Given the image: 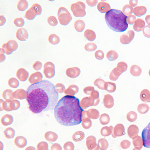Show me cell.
<instances>
[{
  "instance_id": "obj_43",
  "label": "cell",
  "mask_w": 150,
  "mask_h": 150,
  "mask_svg": "<svg viewBox=\"0 0 150 150\" xmlns=\"http://www.w3.org/2000/svg\"><path fill=\"white\" fill-rule=\"evenodd\" d=\"M47 143L45 142H41L39 143L36 146L37 150H48Z\"/></svg>"
},
{
  "instance_id": "obj_52",
  "label": "cell",
  "mask_w": 150,
  "mask_h": 150,
  "mask_svg": "<svg viewBox=\"0 0 150 150\" xmlns=\"http://www.w3.org/2000/svg\"><path fill=\"white\" fill-rule=\"evenodd\" d=\"M86 1L87 4L89 6L93 7L95 6L97 3L98 0H86Z\"/></svg>"
},
{
  "instance_id": "obj_17",
  "label": "cell",
  "mask_w": 150,
  "mask_h": 150,
  "mask_svg": "<svg viewBox=\"0 0 150 150\" xmlns=\"http://www.w3.org/2000/svg\"><path fill=\"white\" fill-rule=\"evenodd\" d=\"M27 143L26 139L21 136L16 137L14 140V143L15 145L19 148L24 147L27 145Z\"/></svg>"
},
{
  "instance_id": "obj_3",
  "label": "cell",
  "mask_w": 150,
  "mask_h": 150,
  "mask_svg": "<svg viewBox=\"0 0 150 150\" xmlns=\"http://www.w3.org/2000/svg\"><path fill=\"white\" fill-rule=\"evenodd\" d=\"M127 16L121 10L112 8L106 12L105 18L108 27L114 31L122 32L128 27L127 22Z\"/></svg>"
},
{
  "instance_id": "obj_9",
  "label": "cell",
  "mask_w": 150,
  "mask_h": 150,
  "mask_svg": "<svg viewBox=\"0 0 150 150\" xmlns=\"http://www.w3.org/2000/svg\"><path fill=\"white\" fill-rule=\"evenodd\" d=\"M142 137L144 146L150 148V122L143 130Z\"/></svg>"
},
{
  "instance_id": "obj_36",
  "label": "cell",
  "mask_w": 150,
  "mask_h": 150,
  "mask_svg": "<svg viewBox=\"0 0 150 150\" xmlns=\"http://www.w3.org/2000/svg\"><path fill=\"white\" fill-rule=\"evenodd\" d=\"M120 74L121 73L119 72L116 68H115L110 72L109 75V78L111 81H115L118 79Z\"/></svg>"
},
{
  "instance_id": "obj_54",
  "label": "cell",
  "mask_w": 150,
  "mask_h": 150,
  "mask_svg": "<svg viewBox=\"0 0 150 150\" xmlns=\"http://www.w3.org/2000/svg\"><path fill=\"white\" fill-rule=\"evenodd\" d=\"M42 65V63L40 62L36 61L33 64V67L35 69H39L41 68Z\"/></svg>"
},
{
  "instance_id": "obj_58",
  "label": "cell",
  "mask_w": 150,
  "mask_h": 150,
  "mask_svg": "<svg viewBox=\"0 0 150 150\" xmlns=\"http://www.w3.org/2000/svg\"><path fill=\"white\" fill-rule=\"evenodd\" d=\"M26 150H35V149L34 147L32 146H29L25 149Z\"/></svg>"
},
{
  "instance_id": "obj_34",
  "label": "cell",
  "mask_w": 150,
  "mask_h": 150,
  "mask_svg": "<svg viewBox=\"0 0 150 150\" xmlns=\"http://www.w3.org/2000/svg\"><path fill=\"white\" fill-rule=\"evenodd\" d=\"M100 123L103 125H105L108 124L110 121V117L107 114L104 113L102 114L99 119Z\"/></svg>"
},
{
  "instance_id": "obj_45",
  "label": "cell",
  "mask_w": 150,
  "mask_h": 150,
  "mask_svg": "<svg viewBox=\"0 0 150 150\" xmlns=\"http://www.w3.org/2000/svg\"><path fill=\"white\" fill-rule=\"evenodd\" d=\"M12 92L11 90L10 89H6L2 93V96L3 98L7 100V101L10 100L12 99L11 96V94Z\"/></svg>"
},
{
  "instance_id": "obj_12",
  "label": "cell",
  "mask_w": 150,
  "mask_h": 150,
  "mask_svg": "<svg viewBox=\"0 0 150 150\" xmlns=\"http://www.w3.org/2000/svg\"><path fill=\"white\" fill-rule=\"evenodd\" d=\"M16 36L19 40L24 41L28 39V34L26 29L20 28L17 30L16 33Z\"/></svg>"
},
{
  "instance_id": "obj_27",
  "label": "cell",
  "mask_w": 150,
  "mask_h": 150,
  "mask_svg": "<svg viewBox=\"0 0 150 150\" xmlns=\"http://www.w3.org/2000/svg\"><path fill=\"white\" fill-rule=\"evenodd\" d=\"M93 84L99 89L105 90L107 85V82L101 78H98L95 80Z\"/></svg>"
},
{
  "instance_id": "obj_56",
  "label": "cell",
  "mask_w": 150,
  "mask_h": 150,
  "mask_svg": "<svg viewBox=\"0 0 150 150\" xmlns=\"http://www.w3.org/2000/svg\"><path fill=\"white\" fill-rule=\"evenodd\" d=\"M137 1H129V3L130 5L133 6L136 5L137 4Z\"/></svg>"
},
{
  "instance_id": "obj_46",
  "label": "cell",
  "mask_w": 150,
  "mask_h": 150,
  "mask_svg": "<svg viewBox=\"0 0 150 150\" xmlns=\"http://www.w3.org/2000/svg\"><path fill=\"white\" fill-rule=\"evenodd\" d=\"M63 148L65 150H73L74 146L73 143L71 142H67L63 145Z\"/></svg>"
},
{
  "instance_id": "obj_29",
  "label": "cell",
  "mask_w": 150,
  "mask_h": 150,
  "mask_svg": "<svg viewBox=\"0 0 150 150\" xmlns=\"http://www.w3.org/2000/svg\"><path fill=\"white\" fill-rule=\"evenodd\" d=\"M146 9L143 6H137L133 10V13L137 16H140L144 15L146 13Z\"/></svg>"
},
{
  "instance_id": "obj_1",
  "label": "cell",
  "mask_w": 150,
  "mask_h": 150,
  "mask_svg": "<svg viewBox=\"0 0 150 150\" xmlns=\"http://www.w3.org/2000/svg\"><path fill=\"white\" fill-rule=\"evenodd\" d=\"M26 92L29 108L35 114L53 110L59 98L54 86L46 80L31 85Z\"/></svg>"
},
{
  "instance_id": "obj_37",
  "label": "cell",
  "mask_w": 150,
  "mask_h": 150,
  "mask_svg": "<svg viewBox=\"0 0 150 150\" xmlns=\"http://www.w3.org/2000/svg\"><path fill=\"white\" fill-rule=\"evenodd\" d=\"M111 129L110 127L104 126L102 127L100 130L101 135L104 137H107L111 134Z\"/></svg>"
},
{
  "instance_id": "obj_15",
  "label": "cell",
  "mask_w": 150,
  "mask_h": 150,
  "mask_svg": "<svg viewBox=\"0 0 150 150\" xmlns=\"http://www.w3.org/2000/svg\"><path fill=\"white\" fill-rule=\"evenodd\" d=\"M103 103L104 106L107 108L110 109L112 108L114 105L112 96L109 94L105 95L103 98Z\"/></svg>"
},
{
  "instance_id": "obj_31",
  "label": "cell",
  "mask_w": 150,
  "mask_h": 150,
  "mask_svg": "<svg viewBox=\"0 0 150 150\" xmlns=\"http://www.w3.org/2000/svg\"><path fill=\"white\" fill-rule=\"evenodd\" d=\"M28 3L26 0H20L18 2L17 8L19 11H24L28 8Z\"/></svg>"
},
{
  "instance_id": "obj_44",
  "label": "cell",
  "mask_w": 150,
  "mask_h": 150,
  "mask_svg": "<svg viewBox=\"0 0 150 150\" xmlns=\"http://www.w3.org/2000/svg\"><path fill=\"white\" fill-rule=\"evenodd\" d=\"M127 67L126 64L123 62H119L116 67L117 70L119 72H123Z\"/></svg>"
},
{
  "instance_id": "obj_51",
  "label": "cell",
  "mask_w": 150,
  "mask_h": 150,
  "mask_svg": "<svg viewBox=\"0 0 150 150\" xmlns=\"http://www.w3.org/2000/svg\"><path fill=\"white\" fill-rule=\"evenodd\" d=\"M127 21L128 24H132L135 23L136 20L134 15H130L127 16Z\"/></svg>"
},
{
  "instance_id": "obj_40",
  "label": "cell",
  "mask_w": 150,
  "mask_h": 150,
  "mask_svg": "<svg viewBox=\"0 0 150 150\" xmlns=\"http://www.w3.org/2000/svg\"><path fill=\"white\" fill-rule=\"evenodd\" d=\"M133 10V8L128 4L124 5L122 9V12L126 16L132 14Z\"/></svg>"
},
{
  "instance_id": "obj_50",
  "label": "cell",
  "mask_w": 150,
  "mask_h": 150,
  "mask_svg": "<svg viewBox=\"0 0 150 150\" xmlns=\"http://www.w3.org/2000/svg\"><path fill=\"white\" fill-rule=\"evenodd\" d=\"M143 33L145 37L150 38V26H145L143 30Z\"/></svg>"
},
{
  "instance_id": "obj_4",
  "label": "cell",
  "mask_w": 150,
  "mask_h": 150,
  "mask_svg": "<svg viewBox=\"0 0 150 150\" xmlns=\"http://www.w3.org/2000/svg\"><path fill=\"white\" fill-rule=\"evenodd\" d=\"M99 93L96 90L88 97H83L80 101V105L83 110L91 106L97 105L100 102Z\"/></svg>"
},
{
  "instance_id": "obj_39",
  "label": "cell",
  "mask_w": 150,
  "mask_h": 150,
  "mask_svg": "<svg viewBox=\"0 0 150 150\" xmlns=\"http://www.w3.org/2000/svg\"><path fill=\"white\" fill-rule=\"evenodd\" d=\"M105 90L109 93L114 92L116 88L115 84L113 82L107 81Z\"/></svg>"
},
{
  "instance_id": "obj_28",
  "label": "cell",
  "mask_w": 150,
  "mask_h": 150,
  "mask_svg": "<svg viewBox=\"0 0 150 150\" xmlns=\"http://www.w3.org/2000/svg\"><path fill=\"white\" fill-rule=\"evenodd\" d=\"M85 137L84 133L81 131H78L75 132L72 135V138L75 142L80 141L82 140Z\"/></svg>"
},
{
  "instance_id": "obj_16",
  "label": "cell",
  "mask_w": 150,
  "mask_h": 150,
  "mask_svg": "<svg viewBox=\"0 0 150 150\" xmlns=\"http://www.w3.org/2000/svg\"><path fill=\"white\" fill-rule=\"evenodd\" d=\"M86 144L88 149H95L97 144L96 137L93 135L88 136L86 139Z\"/></svg>"
},
{
  "instance_id": "obj_20",
  "label": "cell",
  "mask_w": 150,
  "mask_h": 150,
  "mask_svg": "<svg viewBox=\"0 0 150 150\" xmlns=\"http://www.w3.org/2000/svg\"><path fill=\"white\" fill-rule=\"evenodd\" d=\"M87 117L90 119H96L100 116L99 111L94 108H91L86 111Z\"/></svg>"
},
{
  "instance_id": "obj_13",
  "label": "cell",
  "mask_w": 150,
  "mask_h": 150,
  "mask_svg": "<svg viewBox=\"0 0 150 150\" xmlns=\"http://www.w3.org/2000/svg\"><path fill=\"white\" fill-rule=\"evenodd\" d=\"M81 125L82 127L86 129H89L92 126V122L90 119L86 115V111L84 110L82 114Z\"/></svg>"
},
{
  "instance_id": "obj_6",
  "label": "cell",
  "mask_w": 150,
  "mask_h": 150,
  "mask_svg": "<svg viewBox=\"0 0 150 150\" xmlns=\"http://www.w3.org/2000/svg\"><path fill=\"white\" fill-rule=\"evenodd\" d=\"M86 5L82 1H79L71 4L70 9L73 15L76 17H82L86 14L85 9Z\"/></svg>"
},
{
  "instance_id": "obj_42",
  "label": "cell",
  "mask_w": 150,
  "mask_h": 150,
  "mask_svg": "<svg viewBox=\"0 0 150 150\" xmlns=\"http://www.w3.org/2000/svg\"><path fill=\"white\" fill-rule=\"evenodd\" d=\"M13 23L16 27H21L24 25L25 22L23 18L20 17L15 18L13 20Z\"/></svg>"
},
{
  "instance_id": "obj_19",
  "label": "cell",
  "mask_w": 150,
  "mask_h": 150,
  "mask_svg": "<svg viewBox=\"0 0 150 150\" xmlns=\"http://www.w3.org/2000/svg\"><path fill=\"white\" fill-rule=\"evenodd\" d=\"M108 142L105 139L100 138L98 141L95 150H105L108 149Z\"/></svg>"
},
{
  "instance_id": "obj_5",
  "label": "cell",
  "mask_w": 150,
  "mask_h": 150,
  "mask_svg": "<svg viewBox=\"0 0 150 150\" xmlns=\"http://www.w3.org/2000/svg\"><path fill=\"white\" fill-rule=\"evenodd\" d=\"M57 15L59 23L62 25H67L72 19L71 14L64 7L61 6L58 8Z\"/></svg>"
},
{
  "instance_id": "obj_53",
  "label": "cell",
  "mask_w": 150,
  "mask_h": 150,
  "mask_svg": "<svg viewBox=\"0 0 150 150\" xmlns=\"http://www.w3.org/2000/svg\"><path fill=\"white\" fill-rule=\"evenodd\" d=\"M62 149V148L60 145L57 143L52 144L50 147V150H61Z\"/></svg>"
},
{
  "instance_id": "obj_38",
  "label": "cell",
  "mask_w": 150,
  "mask_h": 150,
  "mask_svg": "<svg viewBox=\"0 0 150 150\" xmlns=\"http://www.w3.org/2000/svg\"><path fill=\"white\" fill-rule=\"evenodd\" d=\"M97 48L96 44L93 42L87 43L84 46L85 50L88 52L94 51Z\"/></svg>"
},
{
  "instance_id": "obj_30",
  "label": "cell",
  "mask_w": 150,
  "mask_h": 150,
  "mask_svg": "<svg viewBox=\"0 0 150 150\" xmlns=\"http://www.w3.org/2000/svg\"><path fill=\"white\" fill-rule=\"evenodd\" d=\"M4 137L7 139L13 138L15 135V132L14 130L11 127L6 128L3 131Z\"/></svg>"
},
{
  "instance_id": "obj_21",
  "label": "cell",
  "mask_w": 150,
  "mask_h": 150,
  "mask_svg": "<svg viewBox=\"0 0 150 150\" xmlns=\"http://www.w3.org/2000/svg\"><path fill=\"white\" fill-rule=\"evenodd\" d=\"M13 119L10 115L6 114L3 116L1 119V124L5 126L11 125L13 122Z\"/></svg>"
},
{
  "instance_id": "obj_26",
  "label": "cell",
  "mask_w": 150,
  "mask_h": 150,
  "mask_svg": "<svg viewBox=\"0 0 150 150\" xmlns=\"http://www.w3.org/2000/svg\"><path fill=\"white\" fill-rule=\"evenodd\" d=\"M145 23L141 18H138L133 25L134 29L137 31H141L144 26Z\"/></svg>"
},
{
  "instance_id": "obj_22",
  "label": "cell",
  "mask_w": 150,
  "mask_h": 150,
  "mask_svg": "<svg viewBox=\"0 0 150 150\" xmlns=\"http://www.w3.org/2000/svg\"><path fill=\"white\" fill-rule=\"evenodd\" d=\"M79 88L78 86L75 84H71L69 85L65 91L64 93L67 95L74 96L79 91Z\"/></svg>"
},
{
  "instance_id": "obj_57",
  "label": "cell",
  "mask_w": 150,
  "mask_h": 150,
  "mask_svg": "<svg viewBox=\"0 0 150 150\" xmlns=\"http://www.w3.org/2000/svg\"><path fill=\"white\" fill-rule=\"evenodd\" d=\"M145 20L147 23L150 25V15H148L146 16Z\"/></svg>"
},
{
  "instance_id": "obj_7",
  "label": "cell",
  "mask_w": 150,
  "mask_h": 150,
  "mask_svg": "<svg viewBox=\"0 0 150 150\" xmlns=\"http://www.w3.org/2000/svg\"><path fill=\"white\" fill-rule=\"evenodd\" d=\"M42 10V8L40 4L34 3L26 11L24 17L28 20H33L36 16L41 14Z\"/></svg>"
},
{
  "instance_id": "obj_14",
  "label": "cell",
  "mask_w": 150,
  "mask_h": 150,
  "mask_svg": "<svg viewBox=\"0 0 150 150\" xmlns=\"http://www.w3.org/2000/svg\"><path fill=\"white\" fill-rule=\"evenodd\" d=\"M81 71L79 68L77 67H72L68 68L66 71L67 75L71 78H75L79 76Z\"/></svg>"
},
{
  "instance_id": "obj_55",
  "label": "cell",
  "mask_w": 150,
  "mask_h": 150,
  "mask_svg": "<svg viewBox=\"0 0 150 150\" xmlns=\"http://www.w3.org/2000/svg\"><path fill=\"white\" fill-rule=\"evenodd\" d=\"M0 25L1 26L3 25L6 22L5 18L2 15H1L0 16Z\"/></svg>"
},
{
  "instance_id": "obj_48",
  "label": "cell",
  "mask_w": 150,
  "mask_h": 150,
  "mask_svg": "<svg viewBox=\"0 0 150 150\" xmlns=\"http://www.w3.org/2000/svg\"><path fill=\"white\" fill-rule=\"evenodd\" d=\"M94 55L97 59L102 60L104 57V54L102 50H98L96 51L94 53Z\"/></svg>"
},
{
  "instance_id": "obj_8",
  "label": "cell",
  "mask_w": 150,
  "mask_h": 150,
  "mask_svg": "<svg viewBox=\"0 0 150 150\" xmlns=\"http://www.w3.org/2000/svg\"><path fill=\"white\" fill-rule=\"evenodd\" d=\"M18 47L17 42L14 40H10L2 45V49L4 52L9 54H11L12 52L16 50Z\"/></svg>"
},
{
  "instance_id": "obj_10",
  "label": "cell",
  "mask_w": 150,
  "mask_h": 150,
  "mask_svg": "<svg viewBox=\"0 0 150 150\" xmlns=\"http://www.w3.org/2000/svg\"><path fill=\"white\" fill-rule=\"evenodd\" d=\"M10 101H7L6 102H4L3 105V110L6 111H9L16 110L19 108L20 103L18 100H13Z\"/></svg>"
},
{
  "instance_id": "obj_18",
  "label": "cell",
  "mask_w": 150,
  "mask_h": 150,
  "mask_svg": "<svg viewBox=\"0 0 150 150\" xmlns=\"http://www.w3.org/2000/svg\"><path fill=\"white\" fill-rule=\"evenodd\" d=\"M97 7L98 10L102 13H106L110 9L109 4L105 2H99L97 4Z\"/></svg>"
},
{
  "instance_id": "obj_2",
  "label": "cell",
  "mask_w": 150,
  "mask_h": 150,
  "mask_svg": "<svg viewBox=\"0 0 150 150\" xmlns=\"http://www.w3.org/2000/svg\"><path fill=\"white\" fill-rule=\"evenodd\" d=\"M83 111L78 98L67 95L57 103L54 108V115L60 124L67 126H74L81 122Z\"/></svg>"
},
{
  "instance_id": "obj_49",
  "label": "cell",
  "mask_w": 150,
  "mask_h": 150,
  "mask_svg": "<svg viewBox=\"0 0 150 150\" xmlns=\"http://www.w3.org/2000/svg\"><path fill=\"white\" fill-rule=\"evenodd\" d=\"M55 87L56 90L58 93H62L65 91V86L62 83H58Z\"/></svg>"
},
{
  "instance_id": "obj_24",
  "label": "cell",
  "mask_w": 150,
  "mask_h": 150,
  "mask_svg": "<svg viewBox=\"0 0 150 150\" xmlns=\"http://www.w3.org/2000/svg\"><path fill=\"white\" fill-rule=\"evenodd\" d=\"M74 27L75 30L77 32H82L85 27L84 21L82 20L79 19L76 20L74 23Z\"/></svg>"
},
{
  "instance_id": "obj_35",
  "label": "cell",
  "mask_w": 150,
  "mask_h": 150,
  "mask_svg": "<svg viewBox=\"0 0 150 150\" xmlns=\"http://www.w3.org/2000/svg\"><path fill=\"white\" fill-rule=\"evenodd\" d=\"M48 40L50 43L53 45H56L59 42L60 38L56 34L52 33L48 36Z\"/></svg>"
},
{
  "instance_id": "obj_25",
  "label": "cell",
  "mask_w": 150,
  "mask_h": 150,
  "mask_svg": "<svg viewBox=\"0 0 150 150\" xmlns=\"http://www.w3.org/2000/svg\"><path fill=\"white\" fill-rule=\"evenodd\" d=\"M83 35L84 37L90 41H94L96 38L95 32L89 29H86L85 30Z\"/></svg>"
},
{
  "instance_id": "obj_47",
  "label": "cell",
  "mask_w": 150,
  "mask_h": 150,
  "mask_svg": "<svg viewBox=\"0 0 150 150\" xmlns=\"http://www.w3.org/2000/svg\"><path fill=\"white\" fill-rule=\"evenodd\" d=\"M83 91L86 94L90 95L95 91V90L93 86H88L84 87Z\"/></svg>"
},
{
  "instance_id": "obj_23",
  "label": "cell",
  "mask_w": 150,
  "mask_h": 150,
  "mask_svg": "<svg viewBox=\"0 0 150 150\" xmlns=\"http://www.w3.org/2000/svg\"><path fill=\"white\" fill-rule=\"evenodd\" d=\"M44 138L47 141L53 142L57 139L58 136L57 134L52 131H48L44 134Z\"/></svg>"
},
{
  "instance_id": "obj_32",
  "label": "cell",
  "mask_w": 150,
  "mask_h": 150,
  "mask_svg": "<svg viewBox=\"0 0 150 150\" xmlns=\"http://www.w3.org/2000/svg\"><path fill=\"white\" fill-rule=\"evenodd\" d=\"M14 97L20 99H24L27 97V92L23 89H18L13 93Z\"/></svg>"
},
{
  "instance_id": "obj_11",
  "label": "cell",
  "mask_w": 150,
  "mask_h": 150,
  "mask_svg": "<svg viewBox=\"0 0 150 150\" xmlns=\"http://www.w3.org/2000/svg\"><path fill=\"white\" fill-rule=\"evenodd\" d=\"M134 33L132 30L127 31V33L122 35L120 38V42L123 44L129 43L134 38Z\"/></svg>"
},
{
  "instance_id": "obj_33",
  "label": "cell",
  "mask_w": 150,
  "mask_h": 150,
  "mask_svg": "<svg viewBox=\"0 0 150 150\" xmlns=\"http://www.w3.org/2000/svg\"><path fill=\"white\" fill-rule=\"evenodd\" d=\"M118 55L116 51L111 50L107 53L106 57L107 59L110 61L115 60L118 57Z\"/></svg>"
},
{
  "instance_id": "obj_41",
  "label": "cell",
  "mask_w": 150,
  "mask_h": 150,
  "mask_svg": "<svg viewBox=\"0 0 150 150\" xmlns=\"http://www.w3.org/2000/svg\"><path fill=\"white\" fill-rule=\"evenodd\" d=\"M47 21L49 25L52 26H55L58 24L57 19L53 16H49L47 18Z\"/></svg>"
}]
</instances>
